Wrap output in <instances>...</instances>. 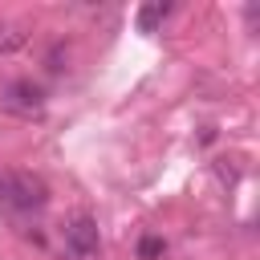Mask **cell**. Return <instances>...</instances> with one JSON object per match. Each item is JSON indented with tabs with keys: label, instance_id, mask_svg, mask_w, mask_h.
I'll return each instance as SVG.
<instances>
[{
	"label": "cell",
	"instance_id": "cell-1",
	"mask_svg": "<svg viewBox=\"0 0 260 260\" xmlns=\"http://www.w3.org/2000/svg\"><path fill=\"white\" fill-rule=\"evenodd\" d=\"M0 199L16 211H37L49 203V187L32 171H8V175H0Z\"/></svg>",
	"mask_w": 260,
	"mask_h": 260
},
{
	"label": "cell",
	"instance_id": "cell-2",
	"mask_svg": "<svg viewBox=\"0 0 260 260\" xmlns=\"http://www.w3.org/2000/svg\"><path fill=\"white\" fill-rule=\"evenodd\" d=\"M61 256L65 260H98L102 256V236H98L93 215L77 211V215L65 219V228H61Z\"/></svg>",
	"mask_w": 260,
	"mask_h": 260
},
{
	"label": "cell",
	"instance_id": "cell-3",
	"mask_svg": "<svg viewBox=\"0 0 260 260\" xmlns=\"http://www.w3.org/2000/svg\"><path fill=\"white\" fill-rule=\"evenodd\" d=\"M4 110L8 114H20V118H32V114H41L45 110V89L37 85V81H28V77H20V81H8L4 85Z\"/></svg>",
	"mask_w": 260,
	"mask_h": 260
},
{
	"label": "cell",
	"instance_id": "cell-4",
	"mask_svg": "<svg viewBox=\"0 0 260 260\" xmlns=\"http://www.w3.org/2000/svg\"><path fill=\"white\" fill-rule=\"evenodd\" d=\"M28 24H20V20H8V16H0V57H12V53H20L24 45H28Z\"/></svg>",
	"mask_w": 260,
	"mask_h": 260
},
{
	"label": "cell",
	"instance_id": "cell-5",
	"mask_svg": "<svg viewBox=\"0 0 260 260\" xmlns=\"http://www.w3.org/2000/svg\"><path fill=\"white\" fill-rule=\"evenodd\" d=\"M167 12H171V4H162V0L146 4V8L138 12V28H142V32H154V24H158V20L167 16Z\"/></svg>",
	"mask_w": 260,
	"mask_h": 260
},
{
	"label": "cell",
	"instance_id": "cell-6",
	"mask_svg": "<svg viewBox=\"0 0 260 260\" xmlns=\"http://www.w3.org/2000/svg\"><path fill=\"white\" fill-rule=\"evenodd\" d=\"M138 256H142V260H158V256H162V240H158V236H146V240L138 244Z\"/></svg>",
	"mask_w": 260,
	"mask_h": 260
}]
</instances>
